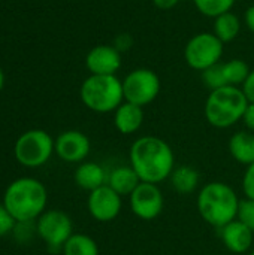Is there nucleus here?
Instances as JSON below:
<instances>
[{"instance_id":"13","label":"nucleus","mask_w":254,"mask_h":255,"mask_svg":"<svg viewBox=\"0 0 254 255\" xmlns=\"http://www.w3.org/2000/svg\"><path fill=\"white\" fill-rule=\"evenodd\" d=\"M85 66L91 75H115L121 67V52L111 45H97L88 51Z\"/></svg>"},{"instance_id":"19","label":"nucleus","mask_w":254,"mask_h":255,"mask_svg":"<svg viewBox=\"0 0 254 255\" xmlns=\"http://www.w3.org/2000/svg\"><path fill=\"white\" fill-rule=\"evenodd\" d=\"M169 181L172 188L178 194L189 196L198 190L201 184V175L195 167L183 164V166H175V169L169 176Z\"/></svg>"},{"instance_id":"3","label":"nucleus","mask_w":254,"mask_h":255,"mask_svg":"<svg viewBox=\"0 0 254 255\" xmlns=\"http://www.w3.org/2000/svg\"><path fill=\"white\" fill-rule=\"evenodd\" d=\"M241 199L237 191L225 182L205 184L196 199V206L201 218L214 229H222L237 220Z\"/></svg>"},{"instance_id":"22","label":"nucleus","mask_w":254,"mask_h":255,"mask_svg":"<svg viewBox=\"0 0 254 255\" xmlns=\"http://www.w3.org/2000/svg\"><path fill=\"white\" fill-rule=\"evenodd\" d=\"M222 72H223V78L228 87H241L246 82L252 70L246 61L235 58V60L222 63Z\"/></svg>"},{"instance_id":"24","label":"nucleus","mask_w":254,"mask_h":255,"mask_svg":"<svg viewBox=\"0 0 254 255\" xmlns=\"http://www.w3.org/2000/svg\"><path fill=\"white\" fill-rule=\"evenodd\" d=\"M202 79H204V84H205L211 91H213V90H217V88L228 87L226 82H225V78H223L222 63H217V64H214L213 67L204 70V72H202Z\"/></svg>"},{"instance_id":"15","label":"nucleus","mask_w":254,"mask_h":255,"mask_svg":"<svg viewBox=\"0 0 254 255\" xmlns=\"http://www.w3.org/2000/svg\"><path fill=\"white\" fill-rule=\"evenodd\" d=\"M145 120V114H144V108L129 103V102H123L115 111H114V126L115 130L121 134H133L136 133Z\"/></svg>"},{"instance_id":"11","label":"nucleus","mask_w":254,"mask_h":255,"mask_svg":"<svg viewBox=\"0 0 254 255\" xmlns=\"http://www.w3.org/2000/svg\"><path fill=\"white\" fill-rule=\"evenodd\" d=\"M123 208V197L115 193L109 185H103L88 194L87 209L93 220L97 223L114 221Z\"/></svg>"},{"instance_id":"26","label":"nucleus","mask_w":254,"mask_h":255,"mask_svg":"<svg viewBox=\"0 0 254 255\" xmlns=\"http://www.w3.org/2000/svg\"><path fill=\"white\" fill-rule=\"evenodd\" d=\"M15 227H16L15 218L9 214V211L3 206V203H0V238L13 232Z\"/></svg>"},{"instance_id":"29","label":"nucleus","mask_w":254,"mask_h":255,"mask_svg":"<svg viewBox=\"0 0 254 255\" xmlns=\"http://www.w3.org/2000/svg\"><path fill=\"white\" fill-rule=\"evenodd\" d=\"M243 123L246 124L247 130L254 133V103H249L244 117H243Z\"/></svg>"},{"instance_id":"17","label":"nucleus","mask_w":254,"mask_h":255,"mask_svg":"<svg viewBox=\"0 0 254 255\" xmlns=\"http://www.w3.org/2000/svg\"><path fill=\"white\" fill-rule=\"evenodd\" d=\"M228 146L232 158L237 163L246 167L254 163V133L249 130H240L234 133Z\"/></svg>"},{"instance_id":"23","label":"nucleus","mask_w":254,"mask_h":255,"mask_svg":"<svg viewBox=\"0 0 254 255\" xmlns=\"http://www.w3.org/2000/svg\"><path fill=\"white\" fill-rule=\"evenodd\" d=\"M196 9L210 18H217L226 12H231L235 0H193Z\"/></svg>"},{"instance_id":"18","label":"nucleus","mask_w":254,"mask_h":255,"mask_svg":"<svg viewBox=\"0 0 254 255\" xmlns=\"http://www.w3.org/2000/svg\"><path fill=\"white\" fill-rule=\"evenodd\" d=\"M142 181L139 179L138 173L133 170V167L129 166H118L114 167L109 173H108V184L115 193H118L121 197L124 196H130L135 188L141 184Z\"/></svg>"},{"instance_id":"12","label":"nucleus","mask_w":254,"mask_h":255,"mask_svg":"<svg viewBox=\"0 0 254 255\" xmlns=\"http://www.w3.org/2000/svg\"><path fill=\"white\" fill-rule=\"evenodd\" d=\"M54 151L60 160L79 164L88 157L91 151V142L85 133L79 130H67L57 136Z\"/></svg>"},{"instance_id":"2","label":"nucleus","mask_w":254,"mask_h":255,"mask_svg":"<svg viewBox=\"0 0 254 255\" xmlns=\"http://www.w3.org/2000/svg\"><path fill=\"white\" fill-rule=\"evenodd\" d=\"M46 203L48 191L36 178H18L7 185L3 194V206L16 223L36 221L46 211Z\"/></svg>"},{"instance_id":"8","label":"nucleus","mask_w":254,"mask_h":255,"mask_svg":"<svg viewBox=\"0 0 254 255\" xmlns=\"http://www.w3.org/2000/svg\"><path fill=\"white\" fill-rule=\"evenodd\" d=\"M123 93L124 102L144 108L157 99L160 93V78L151 69H135L123 79Z\"/></svg>"},{"instance_id":"14","label":"nucleus","mask_w":254,"mask_h":255,"mask_svg":"<svg viewBox=\"0 0 254 255\" xmlns=\"http://www.w3.org/2000/svg\"><path fill=\"white\" fill-rule=\"evenodd\" d=\"M219 236L225 248L234 254H249L252 251L254 233L240 220H234L219 229Z\"/></svg>"},{"instance_id":"4","label":"nucleus","mask_w":254,"mask_h":255,"mask_svg":"<svg viewBox=\"0 0 254 255\" xmlns=\"http://www.w3.org/2000/svg\"><path fill=\"white\" fill-rule=\"evenodd\" d=\"M249 100L241 87L213 90L205 102V118L216 128H229L243 121Z\"/></svg>"},{"instance_id":"5","label":"nucleus","mask_w":254,"mask_h":255,"mask_svg":"<svg viewBox=\"0 0 254 255\" xmlns=\"http://www.w3.org/2000/svg\"><path fill=\"white\" fill-rule=\"evenodd\" d=\"M79 97L93 112H114L124 102L123 81L117 75H90L79 88Z\"/></svg>"},{"instance_id":"1","label":"nucleus","mask_w":254,"mask_h":255,"mask_svg":"<svg viewBox=\"0 0 254 255\" xmlns=\"http://www.w3.org/2000/svg\"><path fill=\"white\" fill-rule=\"evenodd\" d=\"M129 161L142 182L160 184L169 179L175 169V154L171 145L157 136L138 137L129 151Z\"/></svg>"},{"instance_id":"28","label":"nucleus","mask_w":254,"mask_h":255,"mask_svg":"<svg viewBox=\"0 0 254 255\" xmlns=\"http://www.w3.org/2000/svg\"><path fill=\"white\" fill-rule=\"evenodd\" d=\"M241 90L246 94L249 103H254V70L250 72V75L247 76L246 82L241 85Z\"/></svg>"},{"instance_id":"33","label":"nucleus","mask_w":254,"mask_h":255,"mask_svg":"<svg viewBox=\"0 0 254 255\" xmlns=\"http://www.w3.org/2000/svg\"><path fill=\"white\" fill-rule=\"evenodd\" d=\"M249 255H254V250H252V251L249 253Z\"/></svg>"},{"instance_id":"7","label":"nucleus","mask_w":254,"mask_h":255,"mask_svg":"<svg viewBox=\"0 0 254 255\" xmlns=\"http://www.w3.org/2000/svg\"><path fill=\"white\" fill-rule=\"evenodd\" d=\"M223 42L214 33L195 34L184 48V58L189 67L204 72L214 64L220 63L223 55Z\"/></svg>"},{"instance_id":"6","label":"nucleus","mask_w":254,"mask_h":255,"mask_svg":"<svg viewBox=\"0 0 254 255\" xmlns=\"http://www.w3.org/2000/svg\"><path fill=\"white\" fill-rule=\"evenodd\" d=\"M54 146L55 140L48 131L33 128L27 130L16 139L13 145V155L15 160L25 167H40L46 164L55 152Z\"/></svg>"},{"instance_id":"30","label":"nucleus","mask_w":254,"mask_h":255,"mask_svg":"<svg viewBox=\"0 0 254 255\" xmlns=\"http://www.w3.org/2000/svg\"><path fill=\"white\" fill-rule=\"evenodd\" d=\"M244 22L249 27V30L254 33V4L247 7V10L244 13Z\"/></svg>"},{"instance_id":"9","label":"nucleus","mask_w":254,"mask_h":255,"mask_svg":"<svg viewBox=\"0 0 254 255\" xmlns=\"http://www.w3.org/2000/svg\"><path fill=\"white\" fill-rule=\"evenodd\" d=\"M36 233L49 248L61 251L63 245L73 235V223L66 212L49 209L36 220Z\"/></svg>"},{"instance_id":"16","label":"nucleus","mask_w":254,"mask_h":255,"mask_svg":"<svg viewBox=\"0 0 254 255\" xmlns=\"http://www.w3.org/2000/svg\"><path fill=\"white\" fill-rule=\"evenodd\" d=\"M108 173L109 172H106V169L99 163L82 161L73 173V181L79 188L91 193L108 184Z\"/></svg>"},{"instance_id":"31","label":"nucleus","mask_w":254,"mask_h":255,"mask_svg":"<svg viewBox=\"0 0 254 255\" xmlns=\"http://www.w3.org/2000/svg\"><path fill=\"white\" fill-rule=\"evenodd\" d=\"M153 4L159 9H163V10H168V9H172L174 6H177V3L180 0H151Z\"/></svg>"},{"instance_id":"10","label":"nucleus","mask_w":254,"mask_h":255,"mask_svg":"<svg viewBox=\"0 0 254 255\" xmlns=\"http://www.w3.org/2000/svg\"><path fill=\"white\" fill-rule=\"evenodd\" d=\"M132 214L142 221H153L163 212L165 197L157 184L141 182L129 196Z\"/></svg>"},{"instance_id":"21","label":"nucleus","mask_w":254,"mask_h":255,"mask_svg":"<svg viewBox=\"0 0 254 255\" xmlns=\"http://www.w3.org/2000/svg\"><path fill=\"white\" fill-rule=\"evenodd\" d=\"M63 255H99L97 242L82 233H73L61 248Z\"/></svg>"},{"instance_id":"25","label":"nucleus","mask_w":254,"mask_h":255,"mask_svg":"<svg viewBox=\"0 0 254 255\" xmlns=\"http://www.w3.org/2000/svg\"><path fill=\"white\" fill-rule=\"evenodd\" d=\"M243 224H246L254 233V200L252 199H241L240 208H238V217Z\"/></svg>"},{"instance_id":"27","label":"nucleus","mask_w":254,"mask_h":255,"mask_svg":"<svg viewBox=\"0 0 254 255\" xmlns=\"http://www.w3.org/2000/svg\"><path fill=\"white\" fill-rule=\"evenodd\" d=\"M243 193L246 199L254 200V163L246 167L243 175Z\"/></svg>"},{"instance_id":"32","label":"nucleus","mask_w":254,"mask_h":255,"mask_svg":"<svg viewBox=\"0 0 254 255\" xmlns=\"http://www.w3.org/2000/svg\"><path fill=\"white\" fill-rule=\"evenodd\" d=\"M3 85H4V73H3V70H1V67H0V91H1V88H3Z\"/></svg>"},{"instance_id":"20","label":"nucleus","mask_w":254,"mask_h":255,"mask_svg":"<svg viewBox=\"0 0 254 255\" xmlns=\"http://www.w3.org/2000/svg\"><path fill=\"white\" fill-rule=\"evenodd\" d=\"M240 31H241V21L232 10L214 18V30H213V33L223 43L235 40L238 37Z\"/></svg>"}]
</instances>
